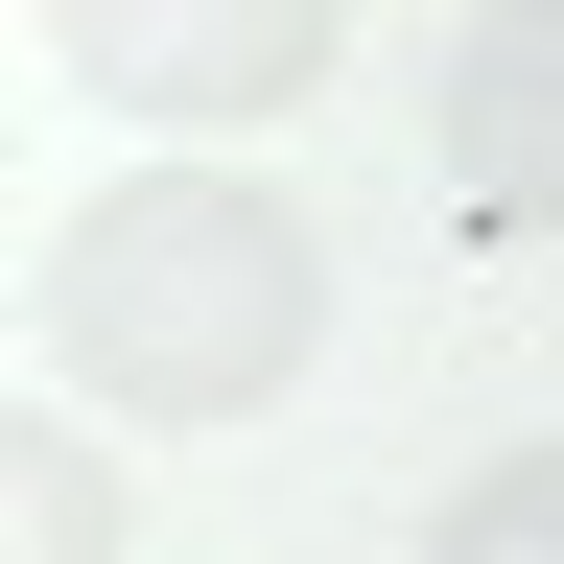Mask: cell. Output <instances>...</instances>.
I'll list each match as a JSON object with an SVG mask.
<instances>
[{
    "label": "cell",
    "mask_w": 564,
    "mask_h": 564,
    "mask_svg": "<svg viewBox=\"0 0 564 564\" xmlns=\"http://www.w3.org/2000/svg\"><path fill=\"white\" fill-rule=\"evenodd\" d=\"M447 564H564V447H494V470H447Z\"/></svg>",
    "instance_id": "5"
},
{
    "label": "cell",
    "mask_w": 564,
    "mask_h": 564,
    "mask_svg": "<svg viewBox=\"0 0 564 564\" xmlns=\"http://www.w3.org/2000/svg\"><path fill=\"white\" fill-rule=\"evenodd\" d=\"M447 188H470V236H541V188H564V0H470V47H447Z\"/></svg>",
    "instance_id": "3"
},
{
    "label": "cell",
    "mask_w": 564,
    "mask_h": 564,
    "mask_svg": "<svg viewBox=\"0 0 564 564\" xmlns=\"http://www.w3.org/2000/svg\"><path fill=\"white\" fill-rule=\"evenodd\" d=\"M141 541V470H95V423L0 400V564H118Z\"/></svg>",
    "instance_id": "4"
},
{
    "label": "cell",
    "mask_w": 564,
    "mask_h": 564,
    "mask_svg": "<svg viewBox=\"0 0 564 564\" xmlns=\"http://www.w3.org/2000/svg\"><path fill=\"white\" fill-rule=\"evenodd\" d=\"M47 352H70V400H118V423H259V400L329 352V236H306V188L212 165V141L118 165L95 212H70V259H47Z\"/></svg>",
    "instance_id": "1"
},
{
    "label": "cell",
    "mask_w": 564,
    "mask_h": 564,
    "mask_svg": "<svg viewBox=\"0 0 564 564\" xmlns=\"http://www.w3.org/2000/svg\"><path fill=\"white\" fill-rule=\"evenodd\" d=\"M329 47H352V0H47V70L95 118H165L236 165L259 118H306L329 95Z\"/></svg>",
    "instance_id": "2"
}]
</instances>
